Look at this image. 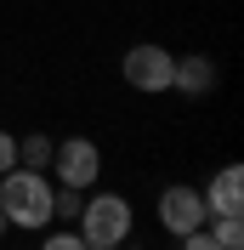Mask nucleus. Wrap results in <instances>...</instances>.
I'll use <instances>...</instances> for the list:
<instances>
[{
	"label": "nucleus",
	"instance_id": "obj_1",
	"mask_svg": "<svg viewBox=\"0 0 244 250\" xmlns=\"http://www.w3.org/2000/svg\"><path fill=\"white\" fill-rule=\"evenodd\" d=\"M51 182L46 171H29V165H12V171L0 176V210H6V228H23V233H46L51 222Z\"/></svg>",
	"mask_w": 244,
	"mask_h": 250
},
{
	"label": "nucleus",
	"instance_id": "obj_2",
	"mask_svg": "<svg viewBox=\"0 0 244 250\" xmlns=\"http://www.w3.org/2000/svg\"><path fill=\"white\" fill-rule=\"evenodd\" d=\"M80 239L85 245H125V239L137 233V205L125 199V193H91V199L80 205Z\"/></svg>",
	"mask_w": 244,
	"mask_h": 250
},
{
	"label": "nucleus",
	"instance_id": "obj_3",
	"mask_svg": "<svg viewBox=\"0 0 244 250\" xmlns=\"http://www.w3.org/2000/svg\"><path fill=\"white\" fill-rule=\"evenodd\" d=\"M51 182L57 188H97V176H102V148H97L91 137H62L57 148H51Z\"/></svg>",
	"mask_w": 244,
	"mask_h": 250
},
{
	"label": "nucleus",
	"instance_id": "obj_4",
	"mask_svg": "<svg viewBox=\"0 0 244 250\" xmlns=\"http://www.w3.org/2000/svg\"><path fill=\"white\" fill-rule=\"evenodd\" d=\"M170 68H176V57H170L165 46H153V40H142V46H131V51L120 57L125 85L142 91V97H165V91H170Z\"/></svg>",
	"mask_w": 244,
	"mask_h": 250
},
{
	"label": "nucleus",
	"instance_id": "obj_5",
	"mask_svg": "<svg viewBox=\"0 0 244 250\" xmlns=\"http://www.w3.org/2000/svg\"><path fill=\"white\" fill-rule=\"evenodd\" d=\"M159 228H165L170 239H182V233H193V228H204L210 222V210H204V193H199L193 182H170L165 193H159Z\"/></svg>",
	"mask_w": 244,
	"mask_h": 250
},
{
	"label": "nucleus",
	"instance_id": "obj_6",
	"mask_svg": "<svg viewBox=\"0 0 244 250\" xmlns=\"http://www.w3.org/2000/svg\"><path fill=\"white\" fill-rule=\"evenodd\" d=\"M204 193V210L210 216H244V171L239 165H222L210 176V188H199Z\"/></svg>",
	"mask_w": 244,
	"mask_h": 250
},
{
	"label": "nucleus",
	"instance_id": "obj_7",
	"mask_svg": "<svg viewBox=\"0 0 244 250\" xmlns=\"http://www.w3.org/2000/svg\"><path fill=\"white\" fill-rule=\"evenodd\" d=\"M216 62L204 57V51H187V57H176V68H170V91H182V97H204L216 91Z\"/></svg>",
	"mask_w": 244,
	"mask_h": 250
},
{
	"label": "nucleus",
	"instance_id": "obj_8",
	"mask_svg": "<svg viewBox=\"0 0 244 250\" xmlns=\"http://www.w3.org/2000/svg\"><path fill=\"white\" fill-rule=\"evenodd\" d=\"M51 148H57V137H46V131H29V137H17V165L46 171V165H51Z\"/></svg>",
	"mask_w": 244,
	"mask_h": 250
},
{
	"label": "nucleus",
	"instance_id": "obj_9",
	"mask_svg": "<svg viewBox=\"0 0 244 250\" xmlns=\"http://www.w3.org/2000/svg\"><path fill=\"white\" fill-rule=\"evenodd\" d=\"M204 228H210L216 250H244V216H210Z\"/></svg>",
	"mask_w": 244,
	"mask_h": 250
},
{
	"label": "nucleus",
	"instance_id": "obj_10",
	"mask_svg": "<svg viewBox=\"0 0 244 250\" xmlns=\"http://www.w3.org/2000/svg\"><path fill=\"white\" fill-rule=\"evenodd\" d=\"M40 250H91V245L80 239V228H57V233L40 239Z\"/></svg>",
	"mask_w": 244,
	"mask_h": 250
},
{
	"label": "nucleus",
	"instance_id": "obj_11",
	"mask_svg": "<svg viewBox=\"0 0 244 250\" xmlns=\"http://www.w3.org/2000/svg\"><path fill=\"white\" fill-rule=\"evenodd\" d=\"M12 165H17V137H12V131H0V176L12 171Z\"/></svg>",
	"mask_w": 244,
	"mask_h": 250
},
{
	"label": "nucleus",
	"instance_id": "obj_12",
	"mask_svg": "<svg viewBox=\"0 0 244 250\" xmlns=\"http://www.w3.org/2000/svg\"><path fill=\"white\" fill-rule=\"evenodd\" d=\"M182 250H216L210 228H193V233H182Z\"/></svg>",
	"mask_w": 244,
	"mask_h": 250
},
{
	"label": "nucleus",
	"instance_id": "obj_13",
	"mask_svg": "<svg viewBox=\"0 0 244 250\" xmlns=\"http://www.w3.org/2000/svg\"><path fill=\"white\" fill-rule=\"evenodd\" d=\"M91 250H125V245H91Z\"/></svg>",
	"mask_w": 244,
	"mask_h": 250
},
{
	"label": "nucleus",
	"instance_id": "obj_14",
	"mask_svg": "<svg viewBox=\"0 0 244 250\" xmlns=\"http://www.w3.org/2000/svg\"><path fill=\"white\" fill-rule=\"evenodd\" d=\"M0 233H6V210H0Z\"/></svg>",
	"mask_w": 244,
	"mask_h": 250
}]
</instances>
